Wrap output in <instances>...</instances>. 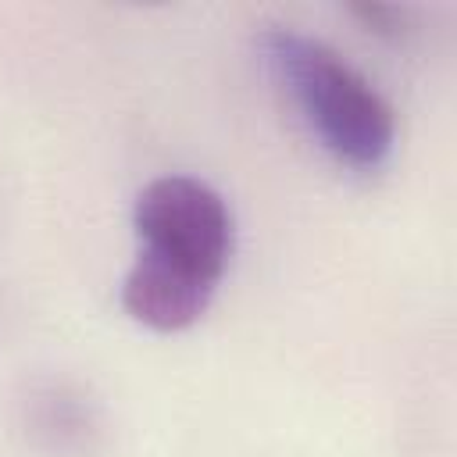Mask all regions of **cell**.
Returning a JSON list of instances; mask_svg holds the SVG:
<instances>
[{
	"instance_id": "obj_2",
	"label": "cell",
	"mask_w": 457,
	"mask_h": 457,
	"mask_svg": "<svg viewBox=\"0 0 457 457\" xmlns=\"http://www.w3.org/2000/svg\"><path fill=\"white\" fill-rule=\"evenodd\" d=\"M261 61L296 107L311 136L346 168L375 171L396 146V121L386 96L332 46L296 29H268Z\"/></svg>"
},
{
	"instance_id": "obj_3",
	"label": "cell",
	"mask_w": 457,
	"mask_h": 457,
	"mask_svg": "<svg viewBox=\"0 0 457 457\" xmlns=\"http://www.w3.org/2000/svg\"><path fill=\"white\" fill-rule=\"evenodd\" d=\"M353 14L371 29V32H378V36H389V39H400V36H407L411 29V14L403 11V7H386V4H357L353 7Z\"/></svg>"
},
{
	"instance_id": "obj_1",
	"label": "cell",
	"mask_w": 457,
	"mask_h": 457,
	"mask_svg": "<svg viewBox=\"0 0 457 457\" xmlns=\"http://www.w3.org/2000/svg\"><path fill=\"white\" fill-rule=\"evenodd\" d=\"M136 261L121 282V307L146 328H189L214 300L232 253L225 200L193 175L146 182L132 207Z\"/></svg>"
}]
</instances>
